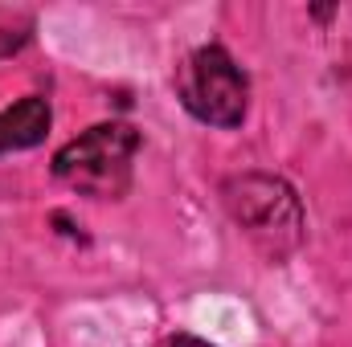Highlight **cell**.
Wrapping results in <instances>:
<instances>
[{"mask_svg":"<svg viewBox=\"0 0 352 347\" xmlns=\"http://www.w3.org/2000/svg\"><path fill=\"white\" fill-rule=\"evenodd\" d=\"M221 204L242 237L266 261H287L307 241V213L291 180L274 172H238L221 184Z\"/></svg>","mask_w":352,"mask_h":347,"instance_id":"1","label":"cell"},{"mask_svg":"<svg viewBox=\"0 0 352 347\" xmlns=\"http://www.w3.org/2000/svg\"><path fill=\"white\" fill-rule=\"evenodd\" d=\"M144 147V135L131 123L107 119L94 123L70 143H62L50 160L54 180L66 188L94 196V200H123L135 180V156Z\"/></svg>","mask_w":352,"mask_h":347,"instance_id":"2","label":"cell"},{"mask_svg":"<svg viewBox=\"0 0 352 347\" xmlns=\"http://www.w3.org/2000/svg\"><path fill=\"white\" fill-rule=\"evenodd\" d=\"M50 127H54V106H50V98L25 94L21 102H12V106L0 110V156H8V152H29V147L45 143Z\"/></svg>","mask_w":352,"mask_h":347,"instance_id":"4","label":"cell"},{"mask_svg":"<svg viewBox=\"0 0 352 347\" xmlns=\"http://www.w3.org/2000/svg\"><path fill=\"white\" fill-rule=\"evenodd\" d=\"M29 37H33V21H29V16H12V21L0 29V58H4V53H16Z\"/></svg>","mask_w":352,"mask_h":347,"instance_id":"5","label":"cell"},{"mask_svg":"<svg viewBox=\"0 0 352 347\" xmlns=\"http://www.w3.org/2000/svg\"><path fill=\"white\" fill-rule=\"evenodd\" d=\"M168 347H213V344H205V339H197V335H176Z\"/></svg>","mask_w":352,"mask_h":347,"instance_id":"6","label":"cell"},{"mask_svg":"<svg viewBox=\"0 0 352 347\" xmlns=\"http://www.w3.org/2000/svg\"><path fill=\"white\" fill-rule=\"evenodd\" d=\"M176 98L197 123L234 131L246 123V110H250V78L226 45L209 41V45H197L176 66Z\"/></svg>","mask_w":352,"mask_h":347,"instance_id":"3","label":"cell"}]
</instances>
